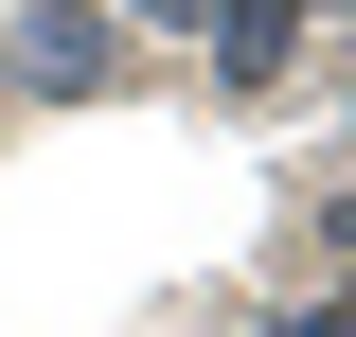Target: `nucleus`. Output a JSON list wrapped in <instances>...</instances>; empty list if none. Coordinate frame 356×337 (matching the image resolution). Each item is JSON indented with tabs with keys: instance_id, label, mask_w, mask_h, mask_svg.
<instances>
[{
	"instance_id": "1",
	"label": "nucleus",
	"mask_w": 356,
	"mask_h": 337,
	"mask_svg": "<svg viewBox=\"0 0 356 337\" xmlns=\"http://www.w3.org/2000/svg\"><path fill=\"white\" fill-rule=\"evenodd\" d=\"M18 71H36V89H89V71H107V18H72V0L18 18Z\"/></svg>"
}]
</instances>
